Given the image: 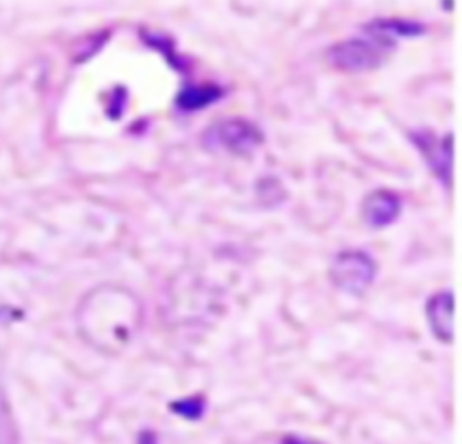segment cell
<instances>
[{
    "mask_svg": "<svg viewBox=\"0 0 462 444\" xmlns=\"http://www.w3.org/2000/svg\"><path fill=\"white\" fill-rule=\"evenodd\" d=\"M377 265L374 258L359 249H348L336 254L328 276L332 283L346 294L361 296L372 285Z\"/></svg>",
    "mask_w": 462,
    "mask_h": 444,
    "instance_id": "cell-2",
    "label": "cell"
},
{
    "mask_svg": "<svg viewBox=\"0 0 462 444\" xmlns=\"http://www.w3.org/2000/svg\"><path fill=\"white\" fill-rule=\"evenodd\" d=\"M424 314L431 334L442 341L451 343L455 336V296L453 291H439L426 301Z\"/></svg>",
    "mask_w": 462,
    "mask_h": 444,
    "instance_id": "cell-5",
    "label": "cell"
},
{
    "mask_svg": "<svg viewBox=\"0 0 462 444\" xmlns=\"http://www.w3.org/2000/svg\"><path fill=\"white\" fill-rule=\"evenodd\" d=\"M390 49L375 40L348 38L337 42L327 51V61L330 67L343 72H366L377 69Z\"/></svg>",
    "mask_w": 462,
    "mask_h": 444,
    "instance_id": "cell-3",
    "label": "cell"
},
{
    "mask_svg": "<svg viewBox=\"0 0 462 444\" xmlns=\"http://www.w3.org/2000/svg\"><path fill=\"white\" fill-rule=\"evenodd\" d=\"M215 141L229 152L245 153L263 141L258 126L245 119H227L213 126Z\"/></svg>",
    "mask_w": 462,
    "mask_h": 444,
    "instance_id": "cell-4",
    "label": "cell"
},
{
    "mask_svg": "<svg viewBox=\"0 0 462 444\" xmlns=\"http://www.w3.org/2000/svg\"><path fill=\"white\" fill-rule=\"evenodd\" d=\"M361 215L368 227L381 229L397 220L401 215V199L388 190H375L365 197Z\"/></svg>",
    "mask_w": 462,
    "mask_h": 444,
    "instance_id": "cell-6",
    "label": "cell"
},
{
    "mask_svg": "<svg viewBox=\"0 0 462 444\" xmlns=\"http://www.w3.org/2000/svg\"><path fill=\"white\" fill-rule=\"evenodd\" d=\"M79 327L92 341L126 343L139 328L143 307L139 300L114 285H103L85 296L78 309Z\"/></svg>",
    "mask_w": 462,
    "mask_h": 444,
    "instance_id": "cell-1",
    "label": "cell"
},
{
    "mask_svg": "<svg viewBox=\"0 0 462 444\" xmlns=\"http://www.w3.org/2000/svg\"><path fill=\"white\" fill-rule=\"evenodd\" d=\"M222 97V88L217 85H186L179 90L175 105L184 112L202 110Z\"/></svg>",
    "mask_w": 462,
    "mask_h": 444,
    "instance_id": "cell-9",
    "label": "cell"
},
{
    "mask_svg": "<svg viewBox=\"0 0 462 444\" xmlns=\"http://www.w3.org/2000/svg\"><path fill=\"white\" fill-rule=\"evenodd\" d=\"M419 148L428 159L431 170L442 182L451 180V164H453V135L448 134L440 141H435L431 135H419Z\"/></svg>",
    "mask_w": 462,
    "mask_h": 444,
    "instance_id": "cell-8",
    "label": "cell"
},
{
    "mask_svg": "<svg viewBox=\"0 0 462 444\" xmlns=\"http://www.w3.org/2000/svg\"><path fill=\"white\" fill-rule=\"evenodd\" d=\"M365 31L372 40L392 49L399 38H415L424 32V25L413 20L401 18H377L365 25Z\"/></svg>",
    "mask_w": 462,
    "mask_h": 444,
    "instance_id": "cell-7",
    "label": "cell"
}]
</instances>
